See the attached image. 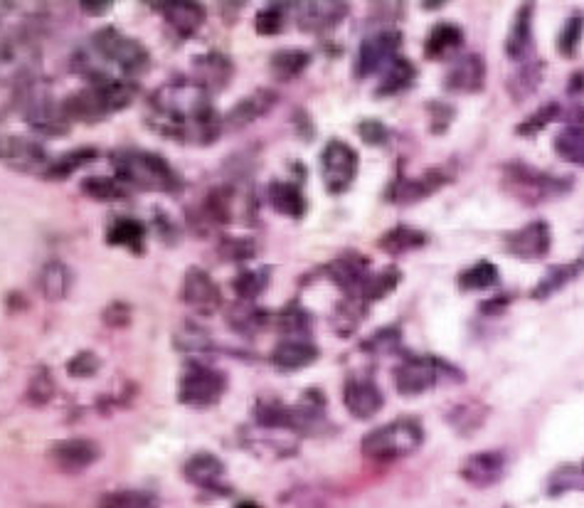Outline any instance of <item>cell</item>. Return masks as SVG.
I'll use <instances>...</instances> for the list:
<instances>
[{
	"mask_svg": "<svg viewBox=\"0 0 584 508\" xmlns=\"http://www.w3.org/2000/svg\"><path fill=\"white\" fill-rule=\"evenodd\" d=\"M148 124L156 134L188 146L215 144L225 131L210 92L195 79H173L158 87L151 97Z\"/></svg>",
	"mask_w": 584,
	"mask_h": 508,
	"instance_id": "1",
	"label": "cell"
},
{
	"mask_svg": "<svg viewBox=\"0 0 584 508\" xmlns=\"http://www.w3.org/2000/svg\"><path fill=\"white\" fill-rule=\"evenodd\" d=\"M488 417V407L479 400H464L456 407H451L449 422L454 425L456 432L461 435H471L483 425V420Z\"/></svg>",
	"mask_w": 584,
	"mask_h": 508,
	"instance_id": "35",
	"label": "cell"
},
{
	"mask_svg": "<svg viewBox=\"0 0 584 508\" xmlns=\"http://www.w3.org/2000/svg\"><path fill=\"white\" fill-rule=\"evenodd\" d=\"M311 65V55L306 50H299V47H286V50H279L272 55V72L279 79H294L299 74L306 72V67Z\"/></svg>",
	"mask_w": 584,
	"mask_h": 508,
	"instance_id": "36",
	"label": "cell"
},
{
	"mask_svg": "<svg viewBox=\"0 0 584 508\" xmlns=\"http://www.w3.org/2000/svg\"><path fill=\"white\" fill-rule=\"evenodd\" d=\"M20 109H23L25 121L35 131H42V134L60 136L69 129L65 109H62V104L55 102L47 82H40V79L25 84L23 94H20Z\"/></svg>",
	"mask_w": 584,
	"mask_h": 508,
	"instance_id": "9",
	"label": "cell"
},
{
	"mask_svg": "<svg viewBox=\"0 0 584 508\" xmlns=\"http://www.w3.org/2000/svg\"><path fill=\"white\" fill-rule=\"evenodd\" d=\"M417 79V70L410 60L405 57H397L390 67H387L385 74H382V82L378 87L380 97H392V94H400L405 89H410Z\"/></svg>",
	"mask_w": 584,
	"mask_h": 508,
	"instance_id": "33",
	"label": "cell"
},
{
	"mask_svg": "<svg viewBox=\"0 0 584 508\" xmlns=\"http://www.w3.org/2000/svg\"><path fill=\"white\" fill-rule=\"evenodd\" d=\"M464 40L466 35L459 25L439 23L434 25L427 42H424V55H427L429 60H447V57H454L456 52H461Z\"/></svg>",
	"mask_w": 584,
	"mask_h": 508,
	"instance_id": "26",
	"label": "cell"
},
{
	"mask_svg": "<svg viewBox=\"0 0 584 508\" xmlns=\"http://www.w3.org/2000/svg\"><path fill=\"white\" fill-rule=\"evenodd\" d=\"M50 454H52V462H55L62 472L79 474L97 462L102 449H99V444L92 442V439L72 437V439H62V442L52 444Z\"/></svg>",
	"mask_w": 584,
	"mask_h": 508,
	"instance_id": "16",
	"label": "cell"
},
{
	"mask_svg": "<svg viewBox=\"0 0 584 508\" xmlns=\"http://www.w3.org/2000/svg\"><path fill=\"white\" fill-rule=\"evenodd\" d=\"M227 390V375L207 365H188L178 380V400L188 407H212Z\"/></svg>",
	"mask_w": 584,
	"mask_h": 508,
	"instance_id": "10",
	"label": "cell"
},
{
	"mask_svg": "<svg viewBox=\"0 0 584 508\" xmlns=\"http://www.w3.org/2000/svg\"><path fill=\"white\" fill-rule=\"evenodd\" d=\"M94 158H97V151H94V148H74V151L62 153V156L57 158V161H52L50 166L42 168V176H45L47 181H65L72 173H77L79 168L89 166Z\"/></svg>",
	"mask_w": 584,
	"mask_h": 508,
	"instance_id": "32",
	"label": "cell"
},
{
	"mask_svg": "<svg viewBox=\"0 0 584 508\" xmlns=\"http://www.w3.org/2000/svg\"><path fill=\"white\" fill-rule=\"evenodd\" d=\"M567 92L572 94V97H580L584 94V72H575L570 79V87H567Z\"/></svg>",
	"mask_w": 584,
	"mask_h": 508,
	"instance_id": "57",
	"label": "cell"
},
{
	"mask_svg": "<svg viewBox=\"0 0 584 508\" xmlns=\"http://www.w3.org/2000/svg\"><path fill=\"white\" fill-rule=\"evenodd\" d=\"M92 50L99 60L111 62L124 74H141L151 65V52L146 45L116 28H102L92 35Z\"/></svg>",
	"mask_w": 584,
	"mask_h": 508,
	"instance_id": "7",
	"label": "cell"
},
{
	"mask_svg": "<svg viewBox=\"0 0 584 508\" xmlns=\"http://www.w3.org/2000/svg\"><path fill=\"white\" fill-rule=\"evenodd\" d=\"M72 282H74L72 269H69L65 262H60V259H52V262H47L45 267H42L40 289L47 301L65 299V296L69 294V289H72Z\"/></svg>",
	"mask_w": 584,
	"mask_h": 508,
	"instance_id": "30",
	"label": "cell"
},
{
	"mask_svg": "<svg viewBox=\"0 0 584 508\" xmlns=\"http://www.w3.org/2000/svg\"><path fill=\"white\" fill-rule=\"evenodd\" d=\"M195 72H198L195 82H200L207 92H212V89H225L232 82L235 65L225 52H205L195 60Z\"/></svg>",
	"mask_w": 584,
	"mask_h": 508,
	"instance_id": "25",
	"label": "cell"
},
{
	"mask_svg": "<svg viewBox=\"0 0 584 508\" xmlns=\"http://www.w3.org/2000/svg\"><path fill=\"white\" fill-rule=\"evenodd\" d=\"M358 166L360 161L353 146H348L341 139L328 141L321 153V176L328 193H345L355 183V178H358Z\"/></svg>",
	"mask_w": 584,
	"mask_h": 508,
	"instance_id": "11",
	"label": "cell"
},
{
	"mask_svg": "<svg viewBox=\"0 0 584 508\" xmlns=\"http://www.w3.org/2000/svg\"><path fill=\"white\" fill-rule=\"evenodd\" d=\"M328 277L345 291V296H360V291H363L370 277L368 259L360 257V254H345V257L331 264Z\"/></svg>",
	"mask_w": 584,
	"mask_h": 508,
	"instance_id": "22",
	"label": "cell"
},
{
	"mask_svg": "<svg viewBox=\"0 0 584 508\" xmlns=\"http://www.w3.org/2000/svg\"><path fill=\"white\" fill-rule=\"evenodd\" d=\"M402 47V35L395 30H380L365 37L363 45L358 50V62H355V72L358 77H370L378 70H387L392 62L397 60V52Z\"/></svg>",
	"mask_w": 584,
	"mask_h": 508,
	"instance_id": "12",
	"label": "cell"
},
{
	"mask_svg": "<svg viewBox=\"0 0 584 508\" xmlns=\"http://www.w3.org/2000/svg\"><path fill=\"white\" fill-rule=\"evenodd\" d=\"M158 10L163 13L166 23L178 33L180 37H193L203 28L205 23V8L190 0H180V3H161Z\"/></svg>",
	"mask_w": 584,
	"mask_h": 508,
	"instance_id": "23",
	"label": "cell"
},
{
	"mask_svg": "<svg viewBox=\"0 0 584 508\" xmlns=\"http://www.w3.org/2000/svg\"><path fill=\"white\" fill-rule=\"evenodd\" d=\"M237 508H262V506L254 504V501H242V504H237Z\"/></svg>",
	"mask_w": 584,
	"mask_h": 508,
	"instance_id": "59",
	"label": "cell"
},
{
	"mask_svg": "<svg viewBox=\"0 0 584 508\" xmlns=\"http://www.w3.org/2000/svg\"><path fill=\"white\" fill-rule=\"evenodd\" d=\"M345 410L355 417V420H370L382 410L385 405V395L378 388V383L370 378H350L343 388Z\"/></svg>",
	"mask_w": 584,
	"mask_h": 508,
	"instance_id": "18",
	"label": "cell"
},
{
	"mask_svg": "<svg viewBox=\"0 0 584 508\" xmlns=\"http://www.w3.org/2000/svg\"><path fill=\"white\" fill-rule=\"evenodd\" d=\"M269 203L276 213L286 215V218H304L306 213V198L301 193L299 185L286 183V181H274L269 185Z\"/></svg>",
	"mask_w": 584,
	"mask_h": 508,
	"instance_id": "29",
	"label": "cell"
},
{
	"mask_svg": "<svg viewBox=\"0 0 584 508\" xmlns=\"http://www.w3.org/2000/svg\"><path fill=\"white\" fill-rule=\"evenodd\" d=\"M506 306H508L506 296H498V299H491V301H486V304H481V311L483 314H496V311H503Z\"/></svg>",
	"mask_w": 584,
	"mask_h": 508,
	"instance_id": "56",
	"label": "cell"
},
{
	"mask_svg": "<svg viewBox=\"0 0 584 508\" xmlns=\"http://www.w3.org/2000/svg\"><path fill=\"white\" fill-rule=\"evenodd\" d=\"M183 474L190 484L198 486V489H203V491H210V494H215V496L232 494V486H230V481H227L225 464H222V459H217L215 454H210V452L193 454V457L185 462Z\"/></svg>",
	"mask_w": 584,
	"mask_h": 508,
	"instance_id": "14",
	"label": "cell"
},
{
	"mask_svg": "<svg viewBox=\"0 0 584 508\" xmlns=\"http://www.w3.org/2000/svg\"><path fill=\"white\" fill-rule=\"evenodd\" d=\"M143 240H146V227L134 218H121L109 227V242L116 247H129L134 254L143 252Z\"/></svg>",
	"mask_w": 584,
	"mask_h": 508,
	"instance_id": "37",
	"label": "cell"
},
{
	"mask_svg": "<svg viewBox=\"0 0 584 508\" xmlns=\"http://www.w3.org/2000/svg\"><path fill=\"white\" fill-rule=\"evenodd\" d=\"M158 499L146 489H119L102 496L99 508H156Z\"/></svg>",
	"mask_w": 584,
	"mask_h": 508,
	"instance_id": "44",
	"label": "cell"
},
{
	"mask_svg": "<svg viewBox=\"0 0 584 508\" xmlns=\"http://www.w3.org/2000/svg\"><path fill=\"white\" fill-rule=\"evenodd\" d=\"M508 459L506 454L491 449V452H479L469 454V457L461 462V476L464 481H469L476 489H488V486H496L498 481L506 476Z\"/></svg>",
	"mask_w": 584,
	"mask_h": 508,
	"instance_id": "17",
	"label": "cell"
},
{
	"mask_svg": "<svg viewBox=\"0 0 584 508\" xmlns=\"http://www.w3.org/2000/svg\"><path fill=\"white\" fill-rule=\"evenodd\" d=\"M365 309H368V301H363L360 296H345L341 304L336 306V316H333L336 333L350 336L360 326V321L365 319Z\"/></svg>",
	"mask_w": 584,
	"mask_h": 508,
	"instance_id": "40",
	"label": "cell"
},
{
	"mask_svg": "<svg viewBox=\"0 0 584 508\" xmlns=\"http://www.w3.org/2000/svg\"><path fill=\"white\" fill-rule=\"evenodd\" d=\"M84 10H92V13H104V10L111 8V3L106 0V3H82Z\"/></svg>",
	"mask_w": 584,
	"mask_h": 508,
	"instance_id": "58",
	"label": "cell"
},
{
	"mask_svg": "<svg viewBox=\"0 0 584 508\" xmlns=\"http://www.w3.org/2000/svg\"><path fill=\"white\" fill-rule=\"evenodd\" d=\"M483 84H486V62L476 52L461 55L444 79V87L456 94H476L481 92Z\"/></svg>",
	"mask_w": 584,
	"mask_h": 508,
	"instance_id": "20",
	"label": "cell"
},
{
	"mask_svg": "<svg viewBox=\"0 0 584 508\" xmlns=\"http://www.w3.org/2000/svg\"><path fill=\"white\" fill-rule=\"evenodd\" d=\"M560 476H562L560 491H570V489H575V486H582L584 489V467H582V472H572V469H565V472H560Z\"/></svg>",
	"mask_w": 584,
	"mask_h": 508,
	"instance_id": "55",
	"label": "cell"
},
{
	"mask_svg": "<svg viewBox=\"0 0 584 508\" xmlns=\"http://www.w3.org/2000/svg\"><path fill=\"white\" fill-rule=\"evenodd\" d=\"M5 158L18 171H40L45 163V148L30 139H10L5 146Z\"/></svg>",
	"mask_w": 584,
	"mask_h": 508,
	"instance_id": "31",
	"label": "cell"
},
{
	"mask_svg": "<svg viewBox=\"0 0 584 508\" xmlns=\"http://www.w3.org/2000/svg\"><path fill=\"white\" fill-rule=\"evenodd\" d=\"M279 97L272 89H257V92L247 94V97L240 99L225 116H222V129L227 131H240L247 129L249 124L259 121L262 116H267L269 111L276 107Z\"/></svg>",
	"mask_w": 584,
	"mask_h": 508,
	"instance_id": "19",
	"label": "cell"
},
{
	"mask_svg": "<svg viewBox=\"0 0 584 508\" xmlns=\"http://www.w3.org/2000/svg\"><path fill=\"white\" fill-rule=\"evenodd\" d=\"M540 79H543V65L540 62H523V67L513 72V77L508 79V89H511L513 99L516 102L528 99L538 89Z\"/></svg>",
	"mask_w": 584,
	"mask_h": 508,
	"instance_id": "43",
	"label": "cell"
},
{
	"mask_svg": "<svg viewBox=\"0 0 584 508\" xmlns=\"http://www.w3.org/2000/svg\"><path fill=\"white\" fill-rule=\"evenodd\" d=\"M533 52V5H520L516 20H513L511 35L506 37V55L513 62H525Z\"/></svg>",
	"mask_w": 584,
	"mask_h": 508,
	"instance_id": "27",
	"label": "cell"
},
{
	"mask_svg": "<svg viewBox=\"0 0 584 508\" xmlns=\"http://www.w3.org/2000/svg\"><path fill=\"white\" fill-rule=\"evenodd\" d=\"M447 380L461 383L464 373L434 356H410L395 368V388L402 395H422Z\"/></svg>",
	"mask_w": 584,
	"mask_h": 508,
	"instance_id": "6",
	"label": "cell"
},
{
	"mask_svg": "<svg viewBox=\"0 0 584 508\" xmlns=\"http://www.w3.org/2000/svg\"><path fill=\"white\" fill-rule=\"evenodd\" d=\"M582 262H572V264H557V267H552L545 272V277L540 279V284L535 287L533 296L535 299H548V296L555 294V291H560L565 284H570L572 279L577 277V274L582 272Z\"/></svg>",
	"mask_w": 584,
	"mask_h": 508,
	"instance_id": "41",
	"label": "cell"
},
{
	"mask_svg": "<svg viewBox=\"0 0 584 508\" xmlns=\"http://www.w3.org/2000/svg\"><path fill=\"white\" fill-rule=\"evenodd\" d=\"M136 94V84L126 82V79H109V82L92 84V87L69 94L65 102H62V109H65L69 124L72 121L92 124V121L106 119V116L116 114V111L131 107Z\"/></svg>",
	"mask_w": 584,
	"mask_h": 508,
	"instance_id": "2",
	"label": "cell"
},
{
	"mask_svg": "<svg viewBox=\"0 0 584 508\" xmlns=\"http://www.w3.org/2000/svg\"><path fill=\"white\" fill-rule=\"evenodd\" d=\"M183 301L190 309L200 311V314L212 316L220 311L222 306V291L220 284L205 272V269L190 267L183 277Z\"/></svg>",
	"mask_w": 584,
	"mask_h": 508,
	"instance_id": "15",
	"label": "cell"
},
{
	"mask_svg": "<svg viewBox=\"0 0 584 508\" xmlns=\"http://www.w3.org/2000/svg\"><path fill=\"white\" fill-rule=\"evenodd\" d=\"M560 116V107L557 104H548V107H540L538 111H535L533 116H530L528 121H523V124L518 126V134L520 136H533V134H538V131H543L545 126L552 124V121Z\"/></svg>",
	"mask_w": 584,
	"mask_h": 508,
	"instance_id": "51",
	"label": "cell"
},
{
	"mask_svg": "<svg viewBox=\"0 0 584 508\" xmlns=\"http://www.w3.org/2000/svg\"><path fill=\"white\" fill-rule=\"evenodd\" d=\"M82 190H84V195H89L92 200H99V203H116V200L126 198V185L121 183L119 178H109V176L84 178Z\"/></svg>",
	"mask_w": 584,
	"mask_h": 508,
	"instance_id": "42",
	"label": "cell"
},
{
	"mask_svg": "<svg viewBox=\"0 0 584 508\" xmlns=\"http://www.w3.org/2000/svg\"><path fill=\"white\" fill-rule=\"evenodd\" d=\"M175 343H178V348H183V351H200V353L212 346L210 336H207L203 328L195 324L180 326L178 333H175Z\"/></svg>",
	"mask_w": 584,
	"mask_h": 508,
	"instance_id": "49",
	"label": "cell"
},
{
	"mask_svg": "<svg viewBox=\"0 0 584 508\" xmlns=\"http://www.w3.org/2000/svg\"><path fill=\"white\" fill-rule=\"evenodd\" d=\"M99 370V358L92 351H82L67 363V375L69 378H92Z\"/></svg>",
	"mask_w": 584,
	"mask_h": 508,
	"instance_id": "52",
	"label": "cell"
},
{
	"mask_svg": "<svg viewBox=\"0 0 584 508\" xmlns=\"http://www.w3.org/2000/svg\"><path fill=\"white\" fill-rule=\"evenodd\" d=\"M552 148L562 161L584 168V126H565L552 141Z\"/></svg>",
	"mask_w": 584,
	"mask_h": 508,
	"instance_id": "34",
	"label": "cell"
},
{
	"mask_svg": "<svg viewBox=\"0 0 584 508\" xmlns=\"http://www.w3.org/2000/svg\"><path fill=\"white\" fill-rule=\"evenodd\" d=\"M111 163L116 178L131 188L153 190V193H173L180 188V178L171 163L153 151H119Z\"/></svg>",
	"mask_w": 584,
	"mask_h": 508,
	"instance_id": "3",
	"label": "cell"
},
{
	"mask_svg": "<svg viewBox=\"0 0 584 508\" xmlns=\"http://www.w3.org/2000/svg\"><path fill=\"white\" fill-rule=\"evenodd\" d=\"M424 442V430L414 417H397L387 425L375 427L373 432L363 437L360 449L373 462H395L417 452Z\"/></svg>",
	"mask_w": 584,
	"mask_h": 508,
	"instance_id": "4",
	"label": "cell"
},
{
	"mask_svg": "<svg viewBox=\"0 0 584 508\" xmlns=\"http://www.w3.org/2000/svg\"><path fill=\"white\" fill-rule=\"evenodd\" d=\"M582 37H584V15L580 13L570 15V18L565 20V25H562L560 37H557V50H560V55L575 57L582 45Z\"/></svg>",
	"mask_w": 584,
	"mask_h": 508,
	"instance_id": "47",
	"label": "cell"
},
{
	"mask_svg": "<svg viewBox=\"0 0 584 508\" xmlns=\"http://www.w3.org/2000/svg\"><path fill=\"white\" fill-rule=\"evenodd\" d=\"M378 245L385 252H392V254L412 252V250H417V247L427 245V235H422V232L412 230V227H407V225H400V227H392L390 232H385V235L380 237Z\"/></svg>",
	"mask_w": 584,
	"mask_h": 508,
	"instance_id": "39",
	"label": "cell"
},
{
	"mask_svg": "<svg viewBox=\"0 0 584 508\" xmlns=\"http://www.w3.org/2000/svg\"><path fill=\"white\" fill-rule=\"evenodd\" d=\"M358 131H360V139H363L365 144H370V146L387 144V136H390V134H387L385 126H382L380 121H375V119L360 121Z\"/></svg>",
	"mask_w": 584,
	"mask_h": 508,
	"instance_id": "54",
	"label": "cell"
},
{
	"mask_svg": "<svg viewBox=\"0 0 584 508\" xmlns=\"http://www.w3.org/2000/svg\"><path fill=\"white\" fill-rule=\"evenodd\" d=\"M272 321L284 333H299V331H306V328L311 326L309 314H306V311H301V309L281 311V314L276 316V319H272Z\"/></svg>",
	"mask_w": 584,
	"mask_h": 508,
	"instance_id": "53",
	"label": "cell"
},
{
	"mask_svg": "<svg viewBox=\"0 0 584 508\" xmlns=\"http://www.w3.org/2000/svg\"><path fill=\"white\" fill-rule=\"evenodd\" d=\"M42 52L30 35H10L0 42V87L30 84L40 72Z\"/></svg>",
	"mask_w": 584,
	"mask_h": 508,
	"instance_id": "8",
	"label": "cell"
},
{
	"mask_svg": "<svg viewBox=\"0 0 584 508\" xmlns=\"http://www.w3.org/2000/svg\"><path fill=\"white\" fill-rule=\"evenodd\" d=\"M318 348L309 341H301V338H289V341L276 343V348L272 351V363L279 370H304L318 361Z\"/></svg>",
	"mask_w": 584,
	"mask_h": 508,
	"instance_id": "24",
	"label": "cell"
},
{
	"mask_svg": "<svg viewBox=\"0 0 584 508\" xmlns=\"http://www.w3.org/2000/svg\"><path fill=\"white\" fill-rule=\"evenodd\" d=\"M456 284L464 291L493 289L498 284V267L493 262H488V259H481L474 267L464 269V272L459 274V279H456Z\"/></svg>",
	"mask_w": 584,
	"mask_h": 508,
	"instance_id": "38",
	"label": "cell"
},
{
	"mask_svg": "<svg viewBox=\"0 0 584 508\" xmlns=\"http://www.w3.org/2000/svg\"><path fill=\"white\" fill-rule=\"evenodd\" d=\"M503 245H506V252L513 254L516 259H525V262H538L545 254L550 252L552 245V232L550 225L545 220H533L528 222L520 230L508 232L503 237Z\"/></svg>",
	"mask_w": 584,
	"mask_h": 508,
	"instance_id": "13",
	"label": "cell"
},
{
	"mask_svg": "<svg viewBox=\"0 0 584 508\" xmlns=\"http://www.w3.org/2000/svg\"><path fill=\"white\" fill-rule=\"evenodd\" d=\"M269 279H272V272H269L267 267L247 269V272H240L235 279H232V287H235L240 299L252 301V299H257L259 294H264V289L269 287Z\"/></svg>",
	"mask_w": 584,
	"mask_h": 508,
	"instance_id": "45",
	"label": "cell"
},
{
	"mask_svg": "<svg viewBox=\"0 0 584 508\" xmlns=\"http://www.w3.org/2000/svg\"><path fill=\"white\" fill-rule=\"evenodd\" d=\"M570 178H557L552 173L538 171L528 163H508L503 168V188L525 205H540L560 198L570 190Z\"/></svg>",
	"mask_w": 584,
	"mask_h": 508,
	"instance_id": "5",
	"label": "cell"
},
{
	"mask_svg": "<svg viewBox=\"0 0 584 508\" xmlns=\"http://www.w3.org/2000/svg\"><path fill=\"white\" fill-rule=\"evenodd\" d=\"M254 254H257V245L249 237H232L220 245V257L227 262H247Z\"/></svg>",
	"mask_w": 584,
	"mask_h": 508,
	"instance_id": "50",
	"label": "cell"
},
{
	"mask_svg": "<svg viewBox=\"0 0 584 508\" xmlns=\"http://www.w3.org/2000/svg\"><path fill=\"white\" fill-rule=\"evenodd\" d=\"M348 15L345 3H304L299 5V28L304 33H328Z\"/></svg>",
	"mask_w": 584,
	"mask_h": 508,
	"instance_id": "21",
	"label": "cell"
},
{
	"mask_svg": "<svg viewBox=\"0 0 584 508\" xmlns=\"http://www.w3.org/2000/svg\"><path fill=\"white\" fill-rule=\"evenodd\" d=\"M397 284H400V269L397 267L382 269V272L370 274L363 291H360V299L368 301V304H373V301H378V299H382V296L390 294V291L395 289Z\"/></svg>",
	"mask_w": 584,
	"mask_h": 508,
	"instance_id": "46",
	"label": "cell"
},
{
	"mask_svg": "<svg viewBox=\"0 0 584 508\" xmlns=\"http://www.w3.org/2000/svg\"><path fill=\"white\" fill-rule=\"evenodd\" d=\"M580 262H582V267H584V257H582V259H580Z\"/></svg>",
	"mask_w": 584,
	"mask_h": 508,
	"instance_id": "60",
	"label": "cell"
},
{
	"mask_svg": "<svg viewBox=\"0 0 584 508\" xmlns=\"http://www.w3.org/2000/svg\"><path fill=\"white\" fill-rule=\"evenodd\" d=\"M444 183H449L447 173H444V171H427L422 178H412V181H400V183H397L395 190H392L390 198L395 200V203L410 205V203H417V200L429 198V195H432L434 190L442 188Z\"/></svg>",
	"mask_w": 584,
	"mask_h": 508,
	"instance_id": "28",
	"label": "cell"
},
{
	"mask_svg": "<svg viewBox=\"0 0 584 508\" xmlns=\"http://www.w3.org/2000/svg\"><path fill=\"white\" fill-rule=\"evenodd\" d=\"M286 23V8L284 5H267L264 10H259L257 20H254V28H257L259 35L264 37H274L281 33Z\"/></svg>",
	"mask_w": 584,
	"mask_h": 508,
	"instance_id": "48",
	"label": "cell"
}]
</instances>
